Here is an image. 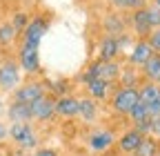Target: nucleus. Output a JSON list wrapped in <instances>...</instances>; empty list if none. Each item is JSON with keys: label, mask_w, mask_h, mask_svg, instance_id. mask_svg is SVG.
Masks as SVG:
<instances>
[{"label": "nucleus", "mask_w": 160, "mask_h": 156, "mask_svg": "<svg viewBox=\"0 0 160 156\" xmlns=\"http://www.w3.org/2000/svg\"><path fill=\"white\" fill-rule=\"evenodd\" d=\"M22 71L16 60V56H11L9 51L2 54L0 58V91L2 94H11L20 83H22Z\"/></svg>", "instance_id": "f257e3e1"}, {"label": "nucleus", "mask_w": 160, "mask_h": 156, "mask_svg": "<svg viewBox=\"0 0 160 156\" xmlns=\"http://www.w3.org/2000/svg\"><path fill=\"white\" fill-rule=\"evenodd\" d=\"M51 29V13H36L31 16V20L27 25V29L20 36L18 45H29V47H40L42 38L47 36V31Z\"/></svg>", "instance_id": "f03ea898"}, {"label": "nucleus", "mask_w": 160, "mask_h": 156, "mask_svg": "<svg viewBox=\"0 0 160 156\" xmlns=\"http://www.w3.org/2000/svg\"><path fill=\"white\" fill-rule=\"evenodd\" d=\"M9 141L22 152H29L38 147V132L31 123H9Z\"/></svg>", "instance_id": "7ed1b4c3"}, {"label": "nucleus", "mask_w": 160, "mask_h": 156, "mask_svg": "<svg viewBox=\"0 0 160 156\" xmlns=\"http://www.w3.org/2000/svg\"><path fill=\"white\" fill-rule=\"evenodd\" d=\"M16 60L20 65V71L25 76H38L42 71V63H40V47H29V45H18L16 49Z\"/></svg>", "instance_id": "20e7f679"}, {"label": "nucleus", "mask_w": 160, "mask_h": 156, "mask_svg": "<svg viewBox=\"0 0 160 156\" xmlns=\"http://www.w3.org/2000/svg\"><path fill=\"white\" fill-rule=\"evenodd\" d=\"M120 69H122V65H120L118 60H102V58H93V60L85 67V71L91 78H100V81L111 83V85L118 83Z\"/></svg>", "instance_id": "39448f33"}, {"label": "nucleus", "mask_w": 160, "mask_h": 156, "mask_svg": "<svg viewBox=\"0 0 160 156\" xmlns=\"http://www.w3.org/2000/svg\"><path fill=\"white\" fill-rule=\"evenodd\" d=\"M42 96H47L45 83L38 81V78H33V81L20 83V85L11 91V101L22 103V105H31V103H36L38 98H42Z\"/></svg>", "instance_id": "423d86ee"}, {"label": "nucleus", "mask_w": 160, "mask_h": 156, "mask_svg": "<svg viewBox=\"0 0 160 156\" xmlns=\"http://www.w3.org/2000/svg\"><path fill=\"white\" fill-rule=\"evenodd\" d=\"M140 101V96H138V87H116L111 91V109L120 116H127L133 105Z\"/></svg>", "instance_id": "0eeeda50"}, {"label": "nucleus", "mask_w": 160, "mask_h": 156, "mask_svg": "<svg viewBox=\"0 0 160 156\" xmlns=\"http://www.w3.org/2000/svg\"><path fill=\"white\" fill-rule=\"evenodd\" d=\"M116 143V134L109 127H96L87 136V149L91 154H107Z\"/></svg>", "instance_id": "6e6552de"}, {"label": "nucleus", "mask_w": 160, "mask_h": 156, "mask_svg": "<svg viewBox=\"0 0 160 156\" xmlns=\"http://www.w3.org/2000/svg\"><path fill=\"white\" fill-rule=\"evenodd\" d=\"M156 51L151 49L147 38H136L133 45L129 47V54H127V65L129 67H136V69H142V65L149 60Z\"/></svg>", "instance_id": "1a4fd4ad"}, {"label": "nucleus", "mask_w": 160, "mask_h": 156, "mask_svg": "<svg viewBox=\"0 0 160 156\" xmlns=\"http://www.w3.org/2000/svg\"><path fill=\"white\" fill-rule=\"evenodd\" d=\"M29 107H31V121H36V123H51L58 118L56 116V98L49 94L38 98L36 103H31Z\"/></svg>", "instance_id": "9d476101"}, {"label": "nucleus", "mask_w": 160, "mask_h": 156, "mask_svg": "<svg viewBox=\"0 0 160 156\" xmlns=\"http://www.w3.org/2000/svg\"><path fill=\"white\" fill-rule=\"evenodd\" d=\"M127 23H129V34L136 38H147L153 31V27L149 23V16H147V7H140V9L131 11L127 16Z\"/></svg>", "instance_id": "9b49d317"}, {"label": "nucleus", "mask_w": 160, "mask_h": 156, "mask_svg": "<svg viewBox=\"0 0 160 156\" xmlns=\"http://www.w3.org/2000/svg\"><path fill=\"white\" fill-rule=\"evenodd\" d=\"M102 31H105V36H120V34H125V31H129V23H127V16L122 13V11H109V13H105L102 16Z\"/></svg>", "instance_id": "f8f14e48"}, {"label": "nucleus", "mask_w": 160, "mask_h": 156, "mask_svg": "<svg viewBox=\"0 0 160 156\" xmlns=\"http://www.w3.org/2000/svg\"><path fill=\"white\" fill-rule=\"evenodd\" d=\"M82 87H85V96H91V98L98 101V103L109 101L111 98V91L116 89V85L105 83V81H100V78H91V81H87Z\"/></svg>", "instance_id": "ddd939ff"}, {"label": "nucleus", "mask_w": 160, "mask_h": 156, "mask_svg": "<svg viewBox=\"0 0 160 156\" xmlns=\"http://www.w3.org/2000/svg\"><path fill=\"white\" fill-rule=\"evenodd\" d=\"M78 101H80V96H76V94L58 96L56 98V116L58 118H65V121L78 118Z\"/></svg>", "instance_id": "4468645a"}, {"label": "nucleus", "mask_w": 160, "mask_h": 156, "mask_svg": "<svg viewBox=\"0 0 160 156\" xmlns=\"http://www.w3.org/2000/svg\"><path fill=\"white\" fill-rule=\"evenodd\" d=\"M98 114H100V103L93 101L91 96H80V101H78V118L91 125L98 121Z\"/></svg>", "instance_id": "2eb2a0df"}, {"label": "nucleus", "mask_w": 160, "mask_h": 156, "mask_svg": "<svg viewBox=\"0 0 160 156\" xmlns=\"http://www.w3.org/2000/svg\"><path fill=\"white\" fill-rule=\"evenodd\" d=\"M120 54H122V49H120L118 36H102V38L98 40L96 58H102V60H116Z\"/></svg>", "instance_id": "dca6fc26"}, {"label": "nucleus", "mask_w": 160, "mask_h": 156, "mask_svg": "<svg viewBox=\"0 0 160 156\" xmlns=\"http://www.w3.org/2000/svg\"><path fill=\"white\" fill-rule=\"evenodd\" d=\"M142 138H145L142 134H138L133 127H129V129H125V132L116 138V143H118V149L122 152V154L133 156V152L138 149V145H140V143H142Z\"/></svg>", "instance_id": "f3484780"}, {"label": "nucleus", "mask_w": 160, "mask_h": 156, "mask_svg": "<svg viewBox=\"0 0 160 156\" xmlns=\"http://www.w3.org/2000/svg\"><path fill=\"white\" fill-rule=\"evenodd\" d=\"M5 116H7L9 123H33L31 121V107L22 105V103H16V101H11L7 105Z\"/></svg>", "instance_id": "a211bd4d"}, {"label": "nucleus", "mask_w": 160, "mask_h": 156, "mask_svg": "<svg viewBox=\"0 0 160 156\" xmlns=\"http://www.w3.org/2000/svg\"><path fill=\"white\" fill-rule=\"evenodd\" d=\"M142 81L145 78H142V74H140V69L129 67V65L120 69V76H118V85L120 87H140Z\"/></svg>", "instance_id": "6ab92c4d"}, {"label": "nucleus", "mask_w": 160, "mask_h": 156, "mask_svg": "<svg viewBox=\"0 0 160 156\" xmlns=\"http://www.w3.org/2000/svg\"><path fill=\"white\" fill-rule=\"evenodd\" d=\"M140 74H142V78H145V81L160 85V54H153V56L149 58V60L142 65Z\"/></svg>", "instance_id": "aec40b11"}, {"label": "nucleus", "mask_w": 160, "mask_h": 156, "mask_svg": "<svg viewBox=\"0 0 160 156\" xmlns=\"http://www.w3.org/2000/svg\"><path fill=\"white\" fill-rule=\"evenodd\" d=\"M42 83H45L47 94H49V96H53V98L71 94V83L67 81V78H56V81H51V78H45Z\"/></svg>", "instance_id": "412c9836"}, {"label": "nucleus", "mask_w": 160, "mask_h": 156, "mask_svg": "<svg viewBox=\"0 0 160 156\" xmlns=\"http://www.w3.org/2000/svg\"><path fill=\"white\" fill-rule=\"evenodd\" d=\"M138 96H140V103H145V105L149 107L153 101L160 98V85L149 83V81H142V83H140V87H138Z\"/></svg>", "instance_id": "4be33fe9"}, {"label": "nucleus", "mask_w": 160, "mask_h": 156, "mask_svg": "<svg viewBox=\"0 0 160 156\" xmlns=\"http://www.w3.org/2000/svg\"><path fill=\"white\" fill-rule=\"evenodd\" d=\"M16 40H18V34H16L13 25H11L9 20L2 23V25H0V49H2V51L11 49Z\"/></svg>", "instance_id": "5701e85b"}, {"label": "nucleus", "mask_w": 160, "mask_h": 156, "mask_svg": "<svg viewBox=\"0 0 160 156\" xmlns=\"http://www.w3.org/2000/svg\"><path fill=\"white\" fill-rule=\"evenodd\" d=\"M158 154H160V141L153 136H145L138 149L133 152V156H158Z\"/></svg>", "instance_id": "b1692460"}, {"label": "nucleus", "mask_w": 160, "mask_h": 156, "mask_svg": "<svg viewBox=\"0 0 160 156\" xmlns=\"http://www.w3.org/2000/svg\"><path fill=\"white\" fill-rule=\"evenodd\" d=\"M107 3L116 11H122V13H131L140 7H147V0H107Z\"/></svg>", "instance_id": "393cba45"}, {"label": "nucleus", "mask_w": 160, "mask_h": 156, "mask_svg": "<svg viewBox=\"0 0 160 156\" xmlns=\"http://www.w3.org/2000/svg\"><path fill=\"white\" fill-rule=\"evenodd\" d=\"M29 20H31V16H27L25 11H16L13 13V18H11V25H13V29H16V34H18V40H20V36H22V31L27 29V25H29Z\"/></svg>", "instance_id": "a878e982"}, {"label": "nucleus", "mask_w": 160, "mask_h": 156, "mask_svg": "<svg viewBox=\"0 0 160 156\" xmlns=\"http://www.w3.org/2000/svg\"><path fill=\"white\" fill-rule=\"evenodd\" d=\"M127 118L131 121V123H138V121H145V118H151V116H149V107L145 105V103H136L133 105V109L127 114Z\"/></svg>", "instance_id": "bb28decb"}, {"label": "nucleus", "mask_w": 160, "mask_h": 156, "mask_svg": "<svg viewBox=\"0 0 160 156\" xmlns=\"http://www.w3.org/2000/svg\"><path fill=\"white\" fill-rule=\"evenodd\" d=\"M147 16H149V23H151V27L153 29H158L160 27V9L156 7V5H147Z\"/></svg>", "instance_id": "cd10ccee"}, {"label": "nucleus", "mask_w": 160, "mask_h": 156, "mask_svg": "<svg viewBox=\"0 0 160 156\" xmlns=\"http://www.w3.org/2000/svg\"><path fill=\"white\" fill-rule=\"evenodd\" d=\"M133 129L142 136H151V118H145V121H138L133 123Z\"/></svg>", "instance_id": "c85d7f7f"}, {"label": "nucleus", "mask_w": 160, "mask_h": 156, "mask_svg": "<svg viewBox=\"0 0 160 156\" xmlns=\"http://www.w3.org/2000/svg\"><path fill=\"white\" fill-rule=\"evenodd\" d=\"M147 40H149L151 49H153L156 54H160V27H158V29H153V31L147 36Z\"/></svg>", "instance_id": "c756f323"}, {"label": "nucleus", "mask_w": 160, "mask_h": 156, "mask_svg": "<svg viewBox=\"0 0 160 156\" xmlns=\"http://www.w3.org/2000/svg\"><path fill=\"white\" fill-rule=\"evenodd\" d=\"M151 136L160 141V116H153L151 118Z\"/></svg>", "instance_id": "7c9ffc66"}, {"label": "nucleus", "mask_w": 160, "mask_h": 156, "mask_svg": "<svg viewBox=\"0 0 160 156\" xmlns=\"http://www.w3.org/2000/svg\"><path fill=\"white\" fill-rule=\"evenodd\" d=\"M33 156H58V152L53 147H36Z\"/></svg>", "instance_id": "2f4dec72"}, {"label": "nucleus", "mask_w": 160, "mask_h": 156, "mask_svg": "<svg viewBox=\"0 0 160 156\" xmlns=\"http://www.w3.org/2000/svg\"><path fill=\"white\" fill-rule=\"evenodd\" d=\"M9 138V125H5L2 121H0V143Z\"/></svg>", "instance_id": "473e14b6"}, {"label": "nucleus", "mask_w": 160, "mask_h": 156, "mask_svg": "<svg viewBox=\"0 0 160 156\" xmlns=\"http://www.w3.org/2000/svg\"><path fill=\"white\" fill-rule=\"evenodd\" d=\"M151 5H156V7L160 9V0H151Z\"/></svg>", "instance_id": "72a5a7b5"}, {"label": "nucleus", "mask_w": 160, "mask_h": 156, "mask_svg": "<svg viewBox=\"0 0 160 156\" xmlns=\"http://www.w3.org/2000/svg\"><path fill=\"white\" fill-rule=\"evenodd\" d=\"M2 54H5V51H2V49H0V58H2Z\"/></svg>", "instance_id": "f704fd0d"}, {"label": "nucleus", "mask_w": 160, "mask_h": 156, "mask_svg": "<svg viewBox=\"0 0 160 156\" xmlns=\"http://www.w3.org/2000/svg\"><path fill=\"white\" fill-rule=\"evenodd\" d=\"M158 156H160V154H158Z\"/></svg>", "instance_id": "c9c22d12"}]
</instances>
